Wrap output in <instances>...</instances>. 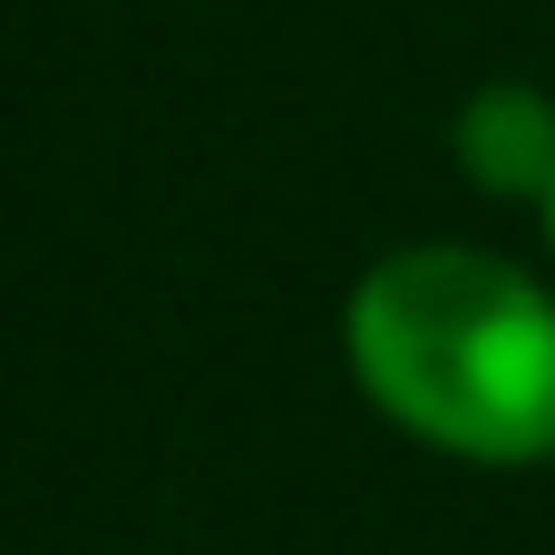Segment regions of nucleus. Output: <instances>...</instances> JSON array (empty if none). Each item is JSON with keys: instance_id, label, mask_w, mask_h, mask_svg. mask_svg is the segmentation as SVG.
Masks as SVG:
<instances>
[{"instance_id": "1", "label": "nucleus", "mask_w": 555, "mask_h": 555, "mask_svg": "<svg viewBox=\"0 0 555 555\" xmlns=\"http://www.w3.org/2000/svg\"><path fill=\"white\" fill-rule=\"evenodd\" d=\"M341 351L361 400L468 468L555 459V293L478 244H400L351 283Z\"/></svg>"}, {"instance_id": "2", "label": "nucleus", "mask_w": 555, "mask_h": 555, "mask_svg": "<svg viewBox=\"0 0 555 555\" xmlns=\"http://www.w3.org/2000/svg\"><path fill=\"white\" fill-rule=\"evenodd\" d=\"M449 156L488 185V195H517V205H546L555 195V98L527 78H488L459 98L449 117Z\"/></svg>"}, {"instance_id": "3", "label": "nucleus", "mask_w": 555, "mask_h": 555, "mask_svg": "<svg viewBox=\"0 0 555 555\" xmlns=\"http://www.w3.org/2000/svg\"><path fill=\"white\" fill-rule=\"evenodd\" d=\"M537 215H546V244H555V195H546V205H537Z\"/></svg>"}]
</instances>
